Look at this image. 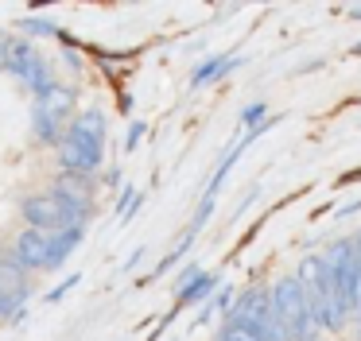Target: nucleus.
Segmentation results:
<instances>
[{"label": "nucleus", "mask_w": 361, "mask_h": 341, "mask_svg": "<svg viewBox=\"0 0 361 341\" xmlns=\"http://www.w3.org/2000/svg\"><path fill=\"white\" fill-rule=\"evenodd\" d=\"M71 287H78V275H66L63 283L55 287V291H47V302H59V299H63L66 291H71Z\"/></svg>", "instance_id": "dca6fc26"}, {"label": "nucleus", "mask_w": 361, "mask_h": 341, "mask_svg": "<svg viewBox=\"0 0 361 341\" xmlns=\"http://www.w3.org/2000/svg\"><path fill=\"white\" fill-rule=\"evenodd\" d=\"M105 159V113L86 108L71 120L63 144H59V167L66 175H94Z\"/></svg>", "instance_id": "f257e3e1"}, {"label": "nucleus", "mask_w": 361, "mask_h": 341, "mask_svg": "<svg viewBox=\"0 0 361 341\" xmlns=\"http://www.w3.org/2000/svg\"><path fill=\"white\" fill-rule=\"evenodd\" d=\"M82 237H86V225H74V229L51 232V260H47V271L63 268V264L71 260V252L82 244Z\"/></svg>", "instance_id": "9d476101"}, {"label": "nucleus", "mask_w": 361, "mask_h": 341, "mask_svg": "<svg viewBox=\"0 0 361 341\" xmlns=\"http://www.w3.org/2000/svg\"><path fill=\"white\" fill-rule=\"evenodd\" d=\"M226 318L233 326H249L260 341H291L288 330H283V322L276 318V310H272V294L260 291V287L245 291L241 299L233 302V310H229Z\"/></svg>", "instance_id": "39448f33"}, {"label": "nucleus", "mask_w": 361, "mask_h": 341, "mask_svg": "<svg viewBox=\"0 0 361 341\" xmlns=\"http://www.w3.org/2000/svg\"><path fill=\"white\" fill-rule=\"evenodd\" d=\"M0 291H4V299L16 302L20 310H27V268L16 260V252H4L0 256Z\"/></svg>", "instance_id": "1a4fd4ad"}, {"label": "nucleus", "mask_w": 361, "mask_h": 341, "mask_svg": "<svg viewBox=\"0 0 361 341\" xmlns=\"http://www.w3.org/2000/svg\"><path fill=\"white\" fill-rule=\"evenodd\" d=\"M353 240H357V260H361V229H357V237H353Z\"/></svg>", "instance_id": "aec40b11"}, {"label": "nucleus", "mask_w": 361, "mask_h": 341, "mask_svg": "<svg viewBox=\"0 0 361 341\" xmlns=\"http://www.w3.org/2000/svg\"><path fill=\"white\" fill-rule=\"evenodd\" d=\"M20 209H24L27 229L63 232V229H74V225H86L94 206L71 202L66 194H59V190H43V194H27V198L20 202Z\"/></svg>", "instance_id": "f03ea898"}, {"label": "nucleus", "mask_w": 361, "mask_h": 341, "mask_svg": "<svg viewBox=\"0 0 361 341\" xmlns=\"http://www.w3.org/2000/svg\"><path fill=\"white\" fill-rule=\"evenodd\" d=\"M322 260H326L330 271H334L338 294H342L345 310H350V314H357V310H361V260H357V240H353V237H338L334 244L322 252Z\"/></svg>", "instance_id": "0eeeda50"}, {"label": "nucleus", "mask_w": 361, "mask_h": 341, "mask_svg": "<svg viewBox=\"0 0 361 341\" xmlns=\"http://www.w3.org/2000/svg\"><path fill=\"white\" fill-rule=\"evenodd\" d=\"M241 66V58H237V54H214V58H206L202 66L195 70V74H190V89H202V85H210V82H218L221 74H229V70H237Z\"/></svg>", "instance_id": "9b49d317"}, {"label": "nucleus", "mask_w": 361, "mask_h": 341, "mask_svg": "<svg viewBox=\"0 0 361 341\" xmlns=\"http://www.w3.org/2000/svg\"><path fill=\"white\" fill-rule=\"evenodd\" d=\"M71 113H74V89L55 85V89H51L47 97H39V101H35V108H32L35 140H39V144L59 147V144H63V136H66V128H71Z\"/></svg>", "instance_id": "423d86ee"}, {"label": "nucleus", "mask_w": 361, "mask_h": 341, "mask_svg": "<svg viewBox=\"0 0 361 341\" xmlns=\"http://www.w3.org/2000/svg\"><path fill=\"white\" fill-rule=\"evenodd\" d=\"M20 27H24L27 35H63V31H59L51 20H35V16H27V20H20Z\"/></svg>", "instance_id": "4468645a"}, {"label": "nucleus", "mask_w": 361, "mask_h": 341, "mask_svg": "<svg viewBox=\"0 0 361 341\" xmlns=\"http://www.w3.org/2000/svg\"><path fill=\"white\" fill-rule=\"evenodd\" d=\"M264 120H268V105H264V101H257V105H249V108L241 113V124H245V132H249V128H260Z\"/></svg>", "instance_id": "ddd939ff"}, {"label": "nucleus", "mask_w": 361, "mask_h": 341, "mask_svg": "<svg viewBox=\"0 0 361 341\" xmlns=\"http://www.w3.org/2000/svg\"><path fill=\"white\" fill-rule=\"evenodd\" d=\"M218 341H260V337L249 330V326H233V322H226V330H221V337H218Z\"/></svg>", "instance_id": "2eb2a0df"}, {"label": "nucleus", "mask_w": 361, "mask_h": 341, "mask_svg": "<svg viewBox=\"0 0 361 341\" xmlns=\"http://www.w3.org/2000/svg\"><path fill=\"white\" fill-rule=\"evenodd\" d=\"M268 294H272V310L283 322V330H288L291 341H319L322 326L314 322L311 306H307V294H303V287H299L295 275H280L268 287Z\"/></svg>", "instance_id": "7ed1b4c3"}, {"label": "nucleus", "mask_w": 361, "mask_h": 341, "mask_svg": "<svg viewBox=\"0 0 361 341\" xmlns=\"http://www.w3.org/2000/svg\"><path fill=\"white\" fill-rule=\"evenodd\" d=\"M144 132H148V128H144L140 120H136L133 128H128V136H125V147H128V151H133V147H136V144H140V140H144Z\"/></svg>", "instance_id": "f3484780"}, {"label": "nucleus", "mask_w": 361, "mask_h": 341, "mask_svg": "<svg viewBox=\"0 0 361 341\" xmlns=\"http://www.w3.org/2000/svg\"><path fill=\"white\" fill-rule=\"evenodd\" d=\"M214 287H218V275H214V271H202V275L190 279V283L179 291V302H175V310H179V306H195V302H206V299L214 294Z\"/></svg>", "instance_id": "f8f14e48"}, {"label": "nucleus", "mask_w": 361, "mask_h": 341, "mask_svg": "<svg viewBox=\"0 0 361 341\" xmlns=\"http://www.w3.org/2000/svg\"><path fill=\"white\" fill-rule=\"evenodd\" d=\"M353 333H357V341H361V310L353 314Z\"/></svg>", "instance_id": "a211bd4d"}, {"label": "nucleus", "mask_w": 361, "mask_h": 341, "mask_svg": "<svg viewBox=\"0 0 361 341\" xmlns=\"http://www.w3.org/2000/svg\"><path fill=\"white\" fill-rule=\"evenodd\" d=\"M16 260L24 264L27 271H47V260H51V232L43 229H24L12 244Z\"/></svg>", "instance_id": "6e6552de"}, {"label": "nucleus", "mask_w": 361, "mask_h": 341, "mask_svg": "<svg viewBox=\"0 0 361 341\" xmlns=\"http://www.w3.org/2000/svg\"><path fill=\"white\" fill-rule=\"evenodd\" d=\"M4 70L16 74L35 101L47 97V93L59 85L55 74H51V66H47V58L35 51L32 39H8V46H4Z\"/></svg>", "instance_id": "20e7f679"}, {"label": "nucleus", "mask_w": 361, "mask_h": 341, "mask_svg": "<svg viewBox=\"0 0 361 341\" xmlns=\"http://www.w3.org/2000/svg\"><path fill=\"white\" fill-rule=\"evenodd\" d=\"M350 20H361V8H350Z\"/></svg>", "instance_id": "6ab92c4d"}]
</instances>
